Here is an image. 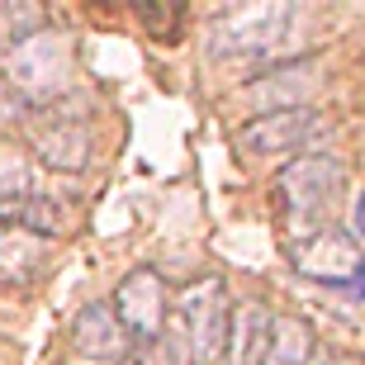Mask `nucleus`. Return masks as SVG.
Returning <instances> with one entry per match:
<instances>
[{
  "label": "nucleus",
  "mask_w": 365,
  "mask_h": 365,
  "mask_svg": "<svg viewBox=\"0 0 365 365\" xmlns=\"http://www.w3.org/2000/svg\"><path fill=\"white\" fill-rule=\"evenodd\" d=\"M171 337L185 351V365H223L232 327V299L223 280H190L171 304Z\"/></svg>",
  "instance_id": "nucleus-2"
},
{
  "label": "nucleus",
  "mask_w": 365,
  "mask_h": 365,
  "mask_svg": "<svg viewBox=\"0 0 365 365\" xmlns=\"http://www.w3.org/2000/svg\"><path fill=\"white\" fill-rule=\"evenodd\" d=\"M48 237H34L24 228H0V280H29L43 266Z\"/></svg>",
  "instance_id": "nucleus-13"
},
{
  "label": "nucleus",
  "mask_w": 365,
  "mask_h": 365,
  "mask_svg": "<svg viewBox=\"0 0 365 365\" xmlns=\"http://www.w3.org/2000/svg\"><path fill=\"white\" fill-rule=\"evenodd\" d=\"M294 24V5L289 0H257L242 10H228L209 24V53L214 57H257L271 53L275 43Z\"/></svg>",
  "instance_id": "nucleus-5"
},
{
  "label": "nucleus",
  "mask_w": 365,
  "mask_h": 365,
  "mask_svg": "<svg viewBox=\"0 0 365 365\" xmlns=\"http://www.w3.org/2000/svg\"><path fill=\"white\" fill-rule=\"evenodd\" d=\"M266 346H271V313L261 309V304L232 309L228 356H223V365H266Z\"/></svg>",
  "instance_id": "nucleus-11"
},
{
  "label": "nucleus",
  "mask_w": 365,
  "mask_h": 365,
  "mask_svg": "<svg viewBox=\"0 0 365 365\" xmlns=\"http://www.w3.org/2000/svg\"><path fill=\"white\" fill-rule=\"evenodd\" d=\"M318 86L313 62H284L280 71L261 76L242 91L247 105H257V114H280V109H309V95Z\"/></svg>",
  "instance_id": "nucleus-10"
},
{
  "label": "nucleus",
  "mask_w": 365,
  "mask_h": 365,
  "mask_svg": "<svg viewBox=\"0 0 365 365\" xmlns=\"http://www.w3.org/2000/svg\"><path fill=\"white\" fill-rule=\"evenodd\" d=\"M71 351L86 356V361H123L133 351V341H128V332H123V323L114 318L109 304H86L71 318Z\"/></svg>",
  "instance_id": "nucleus-9"
},
{
  "label": "nucleus",
  "mask_w": 365,
  "mask_h": 365,
  "mask_svg": "<svg viewBox=\"0 0 365 365\" xmlns=\"http://www.w3.org/2000/svg\"><path fill=\"white\" fill-rule=\"evenodd\" d=\"M29 119V100L10 86V76L0 71V133H10V128H24Z\"/></svg>",
  "instance_id": "nucleus-15"
},
{
  "label": "nucleus",
  "mask_w": 365,
  "mask_h": 365,
  "mask_svg": "<svg viewBox=\"0 0 365 365\" xmlns=\"http://www.w3.org/2000/svg\"><path fill=\"white\" fill-rule=\"evenodd\" d=\"M143 19H148V24H157V38H166V34H171V29L180 24V10H143Z\"/></svg>",
  "instance_id": "nucleus-16"
},
{
  "label": "nucleus",
  "mask_w": 365,
  "mask_h": 365,
  "mask_svg": "<svg viewBox=\"0 0 365 365\" xmlns=\"http://www.w3.org/2000/svg\"><path fill=\"white\" fill-rule=\"evenodd\" d=\"M323 365H361V361H356V356H327Z\"/></svg>",
  "instance_id": "nucleus-18"
},
{
  "label": "nucleus",
  "mask_w": 365,
  "mask_h": 365,
  "mask_svg": "<svg viewBox=\"0 0 365 365\" xmlns=\"http://www.w3.org/2000/svg\"><path fill=\"white\" fill-rule=\"evenodd\" d=\"M327 128V119L318 109H280V114H257V119H247L237 128V143H242L252 157H289L294 162V152H304L313 138Z\"/></svg>",
  "instance_id": "nucleus-7"
},
{
  "label": "nucleus",
  "mask_w": 365,
  "mask_h": 365,
  "mask_svg": "<svg viewBox=\"0 0 365 365\" xmlns=\"http://www.w3.org/2000/svg\"><path fill=\"white\" fill-rule=\"evenodd\" d=\"M71 67H76V48H71L67 34L57 29H43L34 34L29 43H19L10 53V86L29 100V109H43V105H57L71 86Z\"/></svg>",
  "instance_id": "nucleus-3"
},
{
  "label": "nucleus",
  "mask_w": 365,
  "mask_h": 365,
  "mask_svg": "<svg viewBox=\"0 0 365 365\" xmlns=\"http://www.w3.org/2000/svg\"><path fill=\"white\" fill-rule=\"evenodd\" d=\"M341 200H346V166L327 152H309L280 166L275 176V209H280L284 247L318 237L332 228Z\"/></svg>",
  "instance_id": "nucleus-1"
},
{
  "label": "nucleus",
  "mask_w": 365,
  "mask_h": 365,
  "mask_svg": "<svg viewBox=\"0 0 365 365\" xmlns=\"http://www.w3.org/2000/svg\"><path fill=\"white\" fill-rule=\"evenodd\" d=\"M313 361V327L294 313L271 318V346H266V365H309Z\"/></svg>",
  "instance_id": "nucleus-12"
},
{
  "label": "nucleus",
  "mask_w": 365,
  "mask_h": 365,
  "mask_svg": "<svg viewBox=\"0 0 365 365\" xmlns=\"http://www.w3.org/2000/svg\"><path fill=\"white\" fill-rule=\"evenodd\" d=\"M346 232H351L356 242L365 247V190H361V195H356V218H351V228H346Z\"/></svg>",
  "instance_id": "nucleus-17"
},
{
  "label": "nucleus",
  "mask_w": 365,
  "mask_h": 365,
  "mask_svg": "<svg viewBox=\"0 0 365 365\" xmlns=\"http://www.w3.org/2000/svg\"><path fill=\"white\" fill-rule=\"evenodd\" d=\"M43 29H48V10L38 0H0V53L5 57Z\"/></svg>",
  "instance_id": "nucleus-14"
},
{
  "label": "nucleus",
  "mask_w": 365,
  "mask_h": 365,
  "mask_svg": "<svg viewBox=\"0 0 365 365\" xmlns=\"http://www.w3.org/2000/svg\"><path fill=\"white\" fill-rule=\"evenodd\" d=\"M24 143H29V152H34L48 171H62V176L86 171V166H91V152H95L91 119H86L76 105H67V100L43 105V109H29Z\"/></svg>",
  "instance_id": "nucleus-4"
},
{
  "label": "nucleus",
  "mask_w": 365,
  "mask_h": 365,
  "mask_svg": "<svg viewBox=\"0 0 365 365\" xmlns=\"http://www.w3.org/2000/svg\"><path fill=\"white\" fill-rule=\"evenodd\" d=\"M284 252H289L299 275L323 280V284H346V280H361L365 275V247L356 242L346 228H327V232H318V237L289 242Z\"/></svg>",
  "instance_id": "nucleus-8"
},
{
  "label": "nucleus",
  "mask_w": 365,
  "mask_h": 365,
  "mask_svg": "<svg viewBox=\"0 0 365 365\" xmlns=\"http://www.w3.org/2000/svg\"><path fill=\"white\" fill-rule=\"evenodd\" d=\"M114 318L123 323L128 341L138 346H157L166 337V323H171V294H166V280L152 266H138L119 280L114 299H109Z\"/></svg>",
  "instance_id": "nucleus-6"
}]
</instances>
